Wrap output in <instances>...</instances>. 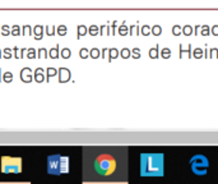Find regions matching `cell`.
Listing matches in <instances>:
<instances>
[{
  "label": "cell",
  "instance_id": "6da1fadb",
  "mask_svg": "<svg viewBox=\"0 0 218 184\" xmlns=\"http://www.w3.org/2000/svg\"><path fill=\"white\" fill-rule=\"evenodd\" d=\"M84 182L128 180V148L122 146H88L83 148Z\"/></svg>",
  "mask_w": 218,
  "mask_h": 184
},
{
  "label": "cell",
  "instance_id": "7a4b0ae2",
  "mask_svg": "<svg viewBox=\"0 0 218 184\" xmlns=\"http://www.w3.org/2000/svg\"><path fill=\"white\" fill-rule=\"evenodd\" d=\"M163 155L162 153H142L140 155V175L161 176L163 175Z\"/></svg>",
  "mask_w": 218,
  "mask_h": 184
},
{
  "label": "cell",
  "instance_id": "3957f363",
  "mask_svg": "<svg viewBox=\"0 0 218 184\" xmlns=\"http://www.w3.org/2000/svg\"><path fill=\"white\" fill-rule=\"evenodd\" d=\"M2 171L6 173V174L20 173L22 171V159L20 157L3 156L2 157Z\"/></svg>",
  "mask_w": 218,
  "mask_h": 184
},
{
  "label": "cell",
  "instance_id": "277c9868",
  "mask_svg": "<svg viewBox=\"0 0 218 184\" xmlns=\"http://www.w3.org/2000/svg\"><path fill=\"white\" fill-rule=\"evenodd\" d=\"M190 165L191 169L195 174H205L207 169L209 166V162L207 160V157L202 156V155H197L190 160Z\"/></svg>",
  "mask_w": 218,
  "mask_h": 184
},
{
  "label": "cell",
  "instance_id": "5b68a950",
  "mask_svg": "<svg viewBox=\"0 0 218 184\" xmlns=\"http://www.w3.org/2000/svg\"><path fill=\"white\" fill-rule=\"evenodd\" d=\"M32 70L30 68H23L20 70V79L24 83H31L32 82Z\"/></svg>",
  "mask_w": 218,
  "mask_h": 184
},
{
  "label": "cell",
  "instance_id": "8992f818",
  "mask_svg": "<svg viewBox=\"0 0 218 184\" xmlns=\"http://www.w3.org/2000/svg\"><path fill=\"white\" fill-rule=\"evenodd\" d=\"M59 75H65V77H59V81L60 82H67V81H69V78H70V72L67 69V68H60L59 69Z\"/></svg>",
  "mask_w": 218,
  "mask_h": 184
},
{
  "label": "cell",
  "instance_id": "52a82bcc",
  "mask_svg": "<svg viewBox=\"0 0 218 184\" xmlns=\"http://www.w3.org/2000/svg\"><path fill=\"white\" fill-rule=\"evenodd\" d=\"M43 70L41 69V68H38V69H36V72H35V81L37 82V83H41V82H43Z\"/></svg>",
  "mask_w": 218,
  "mask_h": 184
},
{
  "label": "cell",
  "instance_id": "ba28073f",
  "mask_svg": "<svg viewBox=\"0 0 218 184\" xmlns=\"http://www.w3.org/2000/svg\"><path fill=\"white\" fill-rule=\"evenodd\" d=\"M43 32V27L42 26H36L35 27V39L36 40H41L42 39V33Z\"/></svg>",
  "mask_w": 218,
  "mask_h": 184
},
{
  "label": "cell",
  "instance_id": "9c48e42d",
  "mask_svg": "<svg viewBox=\"0 0 218 184\" xmlns=\"http://www.w3.org/2000/svg\"><path fill=\"white\" fill-rule=\"evenodd\" d=\"M57 51H59V47H54L50 50V58H53V59H56L57 56H59V54H57Z\"/></svg>",
  "mask_w": 218,
  "mask_h": 184
},
{
  "label": "cell",
  "instance_id": "30bf717a",
  "mask_svg": "<svg viewBox=\"0 0 218 184\" xmlns=\"http://www.w3.org/2000/svg\"><path fill=\"white\" fill-rule=\"evenodd\" d=\"M12 81H13V74H12L10 72H6L5 75H4V82L9 83V82H12Z\"/></svg>",
  "mask_w": 218,
  "mask_h": 184
},
{
  "label": "cell",
  "instance_id": "8fae6325",
  "mask_svg": "<svg viewBox=\"0 0 218 184\" xmlns=\"http://www.w3.org/2000/svg\"><path fill=\"white\" fill-rule=\"evenodd\" d=\"M57 33L61 35V36H64V35H67V27L60 26L59 28H57Z\"/></svg>",
  "mask_w": 218,
  "mask_h": 184
},
{
  "label": "cell",
  "instance_id": "7c38bea8",
  "mask_svg": "<svg viewBox=\"0 0 218 184\" xmlns=\"http://www.w3.org/2000/svg\"><path fill=\"white\" fill-rule=\"evenodd\" d=\"M61 56H63V58H65V59L69 58V56H70V50H69V49H64V50L61 51Z\"/></svg>",
  "mask_w": 218,
  "mask_h": 184
},
{
  "label": "cell",
  "instance_id": "4fadbf2b",
  "mask_svg": "<svg viewBox=\"0 0 218 184\" xmlns=\"http://www.w3.org/2000/svg\"><path fill=\"white\" fill-rule=\"evenodd\" d=\"M12 35H14V36H18L19 35V27L18 26H14L13 28H12V32H10Z\"/></svg>",
  "mask_w": 218,
  "mask_h": 184
},
{
  "label": "cell",
  "instance_id": "5bb4252c",
  "mask_svg": "<svg viewBox=\"0 0 218 184\" xmlns=\"http://www.w3.org/2000/svg\"><path fill=\"white\" fill-rule=\"evenodd\" d=\"M56 74V70L54 69V68H49L47 69V75H49V78H50V77H54Z\"/></svg>",
  "mask_w": 218,
  "mask_h": 184
},
{
  "label": "cell",
  "instance_id": "9a60e30c",
  "mask_svg": "<svg viewBox=\"0 0 218 184\" xmlns=\"http://www.w3.org/2000/svg\"><path fill=\"white\" fill-rule=\"evenodd\" d=\"M27 56H28V58H31V59L36 58V55H35V50H33V49H30V50H28V54H27Z\"/></svg>",
  "mask_w": 218,
  "mask_h": 184
},
{
  "label": "cell",
  "instance_id": "2e32d148",
  "mask_svg": "<svg viewBox=\"0 0 218 184\" xmlns=\"http://www.w3.org/2000/svg\"><path fill=\"white\" fill-rule=\"evenodd\" d=\"M3 35H4V36H6V35H9V32H8V27H6V26H4V27H3Z\"/></svg>",
  "mask_w": 218,
  "mask_h": 184
}]
</instances>
